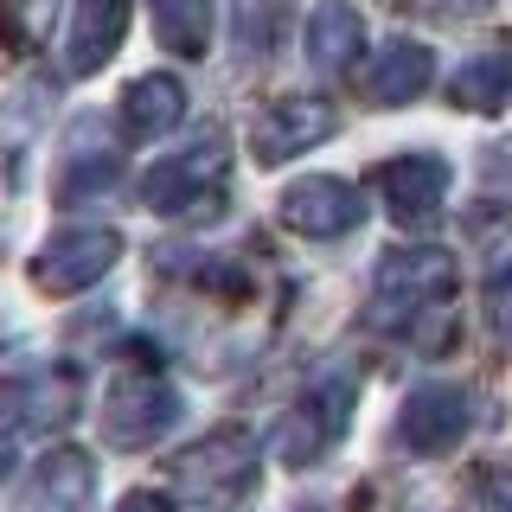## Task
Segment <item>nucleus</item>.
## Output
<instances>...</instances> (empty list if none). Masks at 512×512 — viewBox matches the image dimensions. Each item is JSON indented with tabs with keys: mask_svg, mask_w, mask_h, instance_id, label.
I'll list each match as a JSON object with an SVG mask.
<instances>
[{
	"mask_svg": "<svg viewBox=\"0 0 512 512\" xmlns=\"http://www.w3.org/2000/svg\"><path fill=\"white\" fill-rule=\"evenodd\" d=\"M52 7L58 0H0V32H7V45L32 52V45L45 39V26H52Z\"/></svg>",
	"mask_w": 512,
	"mask_h": 512,
	"instance_id": "aec40b11",
	"label": "nucleus"
},
{
	"mask_svg": "<svg viewBox=\"0 0 512 512\" xmlns=\"http://www.w3.org/2000/svg\"><path fill=\"white\" fill-rule=\"evenodd\" d=\"M487 320H493V333L512 346V263H500L487 276Z\"/></svg>",
	"mask_w": 512,
	"mask_h": 512,
	"instance_id": "5701e85b",
	"label": "nucleus"
},
{
	"mask_svg": "<svg viewBox=\"0 0 512 512\" xmlns=\"http://www.w3.org/2000/svg\"><path fill=\"white\" fill-rule=\"evenodd\" d=\"M378 192H384V212L404 224V231H423V224H436L442 199H448V160H436V154L384 160V167H378Z\"/></svg>",
	"mask_w": 512,
	"mask_h": 512,
	"instance_id": "1a4fd4ad",
	"label": "nucleus"
},
{
	"mask_svg": "<svg viewBox=\"0 0 512 512\" xmlns=\"http://www.w3.org/2000/svg\"><path fill=\"white\" fill-rule=\"evenodd\" d=\"M474 423V397L461 384H416L397 410V448L410 455H442L461 442V429Z\"/></svg>",
	"mask_w": 512,
	"mask_h": 512,
	"instance_id": "6e6552de",
	"label": "nucleus"
},
{
	"mask_svg": "<svg viewBox=\"0 0 512 512\" xmlns=\"http://www.w3.org/2000/svg\"><path fill=\"white\" fill-rule=\"evenodd\" d=\"M448 96H455V109H474V116H500V109L512 103V52L468 58V64L455 71V84H448Z\"/></svg>",
	"mask_w": 512,
	"mask_h": 512,
	"instance_id": "a211bd4d",
	"label": "nucleus"
},
{
	"mask_svg": "<svg viewBox=\"0 0 512 512\" xmlns=\"http://www.w3.org/2000/svg\"><path fill=\"white\" fill-rule=\"evenodd\" d=\"M224 167H231L224 135H205V141H192L186 154L154 160V167L141 173V205H148V212H160V218H180V212L205 205V199L224 186Z\"/></svg>",
	"mask_w": 512,
	"mask_h": 512,
	"instance_id": "f03ea898",
	"label": "nucleus"
},
{
	"mask_svg": "<svg viewBox=\"0 0 512 512\" xmlns=\"http://www.w3.org/2000/svg\"><path fill=\"white\" fill-rule=\"evenodd\" d=\"M180 416H186V404H180L173 384L122 378V384H109V397H103V436L116 448H148L154 436H167Z\"/></svg>",
	"mask_w": 512,
	"mask_h": 512,
	"instance_id": "39448f33",
	"label": "nucleus"
},
{
	"mask_svg": "<svg viewBox=\"0 0 512 512\" xmlns=\"http://www.w3.org/2000/svg\"><path fill=\"white\" fill-rule=\"evenodd\" d=\"M359 45H365V13L359 7H346V0H320V7L308 13V64L320 77L346 71V64L359 58Z\"/></svg>",
	"mask_w": 512,
	"mask_h": 512,
	"instance_id": "dca6fc26",
	"label": "nucleus"
},
{
	"mask_svg": "<svg viewBox=\"0 0 512 512\" xmlns=\"http://www.w3.org/2000/svg\"><path fill=\"white\" fill-rule=\"evenodd\" d=\"M212 0H148V20H154V39L167 45L173 58H205L212 45Z\"/></svg>",
	"mask_w": 512,
	"mask_h": 512,
	"instance_id": "f3484780",
	"label": "nucleus"
},
{
	"mask_svg": "<svg viewBox=\"0 0 512 512\" xmlns=\"http://www.w3.org/2000/svg\"><path fill=\"white\" fill-rule=\"evenodd\" d=\"M116 512H173V500H160V493H128Z\"/></svg>",
	"mask_w": 512,
	"mask_h": 512,
	"instance_id": "b1692460",
	"label": "nucleus"
},
{
	"mask_svg": "<svg viewBox=\"0 0 512 512\" xmlns=\"http://www.w3.org/2000/svg\"><path fill=\"white\" fill-rule=\"evenodd\" d=\"M7 461H13V442H7V436H0V468H7Z\"/></svg>",
	"mask_w": 512,
	"mask_h": 512,
	"instance_id": "393cba45",
	"label": "nucleus"
},
{
	"mask_svg": "<svg viewBox=\"0 0 512 512\" xmlns=\"http://www.w3.org/2000/svg\"><path fill=\"white\" fill-rule=\"evenodd\" d=\"M429 77H436V52L423 39H391L378 52V64L365 71V103H378V109L416 103L429 90Z\"/></svg>",
	"mask_w": 512,
	"mask_h": 512,
	"instance_id": "ddd939ff",
	"label": "nucleus"
},
{
	"mask_svg": "<svg viewBox=\"0 0 512 512\" xmlns=\"http://www.w3.org/2000/svg\"><path fill=\"white\" fill-rule=\"evenodd\" d=\"M122 32H128V0H77L71 45H64L71 71H84V77L103 71V64L122 52Z\"/></svg>",
	"mask_w": 512,
	"mask_h": 512,
	"instance_id": "4468645a",
	"label": "nucleus"
},
{
	"mask_svg": "<svg viewBox=\"0 0 512 512\" xmlns=\"http://www.w3.org/2000/svg\"><path fill=\"white\" fill-rule=\"evenodd\" d=\"M359 218H365L359 186L333 180V173H314V180H301V186L282 192V224H288V231H301V237H340Z\"/></svg>",
	"mask_w": 512,
	"mask_h": 512,
	"instance_id": "9d476101",
	"label": "nucleus"
},
{
	"mask_svg": "<svg viewBox=\"0 0 512 512\" xmlns=\"http://www.w3.org/2000/svg\"><path fill=\"white\" fill-rule=\"evenodd\" d=\"M122 263V237L109 224H84V231H52V244L32 256V282L45 295H77V288L103 282Z\"/></svg>",
	"mask_w": 512,
	"mask_h": 512,
	"instance_id": "7ed1b4c3",
	"label": "nucleus"
},
{
	"mask_svg": "<svg viewBox=\"0 0 512 512\" xmlns=\"http://www.w3.org/2000/svg\"><path fill=\"white\" fill-rule=\"evenodd\" d=\"M90 500H96V461L84 448H52V455L26 474L13 512H90Z\"/></svg>",
	"mask_w": 512,
	"mask_h": 512,
	"instance_id": "9b49d317",
	"label": "nucleus"
},
{
	"mask_svg": "<svg viewBox=\"0 0 512 512\" xmlns=\"http://www.w3.org/2000/svg\"><path fill=\"white\" fill-rule=\"evenodd\" d=\"M461 512H512V468H480L468 480V500Z\"/></svg>",
	"mask_w": 512,
	"mask_h": 512,
	"instance_id": "4be33fe9",
	"label": "nucleus"
},
{
	"mask_svg": "<svg viewBox=\"0 0 512 512\" xmlns=\"http://www.w3.org/2000/svg\"><path fill=\"white\" fill-rule=\"evenodd\" d=\"M346 404H352V391H346L340 378H327L320 391L301 397V404L288 410L276 429H269V442H276V461H282V468H314V461L327 455L333 442H340Z\"/></svg>",
	"mask_w": 512,
	"mask_h": 512,
	"instance_id": "20e7f679",
	"label": "nucleus"
},
{
	"mask_svg": "<svg viewBox=\"0 0 512 512\" xmlns=\"http://www.w3.org/2000/svg\"><path fill=\"white\" fill-rule=\"evenodd\" d=\"M109 186H116V160H84V167H64L58 199L64 205H84V199H103Z\"/></svg>",
	"mask_w": 512,
	"mask_h": 512,
	"instance_id": "412c9836",
	"label": "nucleus"
},
{
	"mask_svg": "<svg viewBox=\"0 0 512 512\" xmlns=\"http://www.w3.org/2000/svg\"><path fill=\"white\" fill-rule=\"evenodd\" d=\"M333 128H340V109L327 103V96H282V103H269L263 116L250 122V148L263 167H282V160L308 154L314 141H327Z\"/></svg>",
	"mask_w": 512,
	"mask_h": 512,
	"instance_id": "0eeeda50",
	"label": "nucleus"
},
{
	"mask_svg": "<svg viewBox=\"0 0 512 512\" xmlns=\"http://www.w3.org/2000/svg\"><path fill=\"white\" fill-rule=\"evenodd\" d=\"M0 410H7L13 423L58 429V423H71L77 391H71V378H64V372H52V365H20V372L0 378Z\"/></svg>",
	"mask_w": 512,
	"mask_h": 512,
	"instance_id": "f8f14e48",
	"label": "nucleus"
},
{
	"mask_svg": "<svg viewBox=\"0 0 512 512\" xmlns=\"http://www.w3.org/2000/svg\"><path fill=\"white\" fill-rule=\"evenodd\" d=\"M455 256L436 250V244H410V250H391L378 263V282H372V308L365 320L372 327H416L423 308H442L448 288H455Z\"/></svg>",
	"mask_w": 512,
	"mask_h": 512,
	"instance_id": "f257e3e1",
	"label": "nucleus"
},
{
	"mask_svg": "<svg viewBox=\"0 0 512 512\" xmlns=\"http://www.w3.org/2000/svg\"><path fill=\"white\" fill-rule=\"evenodd\" d=\"M282 32H288V0H237V52L244 58H269Z\"/></svg>",
	"mask_w": 512,
	"mask_h": 512,
	"instance_id": "6ab92c4d",
	"label": "nucleus"
},
{
	"mask_svg": "<svg viewBox=\"0 0 512 512\" xmlns=\"http://www.w3.org/2000/svg\"><path fill=\"white\" fill-rule=\"evenodd\" d=\"M173 480L205 500H237L256 480V442L244 429H212L205 442H192L186 455H173Z\"/></svg>",
	"mask_w": 512,
	"mask_h": 512,
	"instance_id": "423d86ee",
	"label": "nucleus"
},
{
	"mask_svg": "<svg viewBox=\"0 0 512 512\" xmlns=\"http://www.w3.org/2000/svg\"><path fill=\"white\" fill-rule=\"evenodd\" d=\"M186 116V84L167 71H148L135 77V84L122 90V128L128 141H148V135H167V128H180Z\"/></svg>",
	"mask_w": 512,
	"mask_h": 512,
	"instance_id": "2eb2a0df",
	"label": "nucleus"
}]
</instances>
